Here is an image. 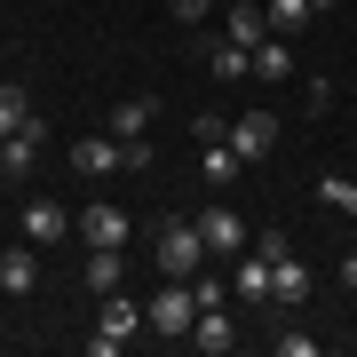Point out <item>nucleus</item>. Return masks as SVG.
Masks as SVG:
<instances>
[{
	"label": "nucleus",
	"mask_w": 357,
	"mask_h": 357,
	"mask_svg": "<svg viewBox=\"0 0 357 357\" xmlns=\"http://www.w3.org/2000/svg\"><path fill=\"white\" fill-rule=\"evenodd\" d=\"M24 119H32V96L16 88V79H0V135H16Z\"/></svg>",
	"instance_id": "obj_17"
},
{
	"label": "nucleus",
	"mask_w": 357,
	"mask_h": 357,
	"mask_svg": "<svg viewBox=\"0 0 357 357\" xmlns=\"http://www.w3.org/2000/svg\"><path fill=\"white\" fill-rule=\"evenodd\" d=\"M318 199L333 206V215H357V183L349 175H318Z\"/></svg>",
	"instance_id": "obj_21"
},
{
	"label": "nucleus",
	"mask_w": 357,
	"mask_h": 357,
	"mask_svg": "<svg viewBox=\"0 0 357 357\" xmlns=\"http://www.w3.org/2000/svg\"><path fill=\"white\" fill-rule=\"evenodd\" d=\"M206 64H215L222 79H246V72H255V48H238V40H215V56H206Z\"/></svg>",
	"instance_id": "obj_18"
},
{
	"label": "nucleus",
	"mask_w": 357,
	"mask_h": 357,
	"mask_svg": "<svg viewBox=\"0 0 357 357\" xmlns=\"http://www.w3.org/2000/svg\"><path fill=\"white\" fill-rule=\"evenodd\" d=\"M238 167H246V159L230 151V143H206V151H199V175H206V183H230Z\"/></svg>",
	"instance_id": "obj_19"
},
{
	"label": "nucleus",
	"mask_w": 357,
	"mask_h": 357,
	"mask_svg": "<svg viewBox=\"0 0 357 357\" xmlns=\"http://www.w3.org/2000/svg\"><path fill=\"white\" fill-rule=\"evenodd\" d=\"M333 278H342V286L357 294V246H349V255H342V262H333Z\"/></svg>",
	"instance_id": "obj_24"
},
{
	"label": "nucleus",
	"mask_w": 357,
	"mask_h": 357,
	"mask_svg": "<svg viewBox=\"0 0 357 357\" xmlns=\"http://www.w3.org/2000/svg\"><path fill=\"white\" fill-rule=\"evenodd\" d=\"M32 286H40V246L24 238V246L0 255V294H32Z\"/></svg>",
	"instance_id": "obj_13"
},
{
	"label": "nucleus",
	"mask_w": 357,
	"mask_h": 357,
	"mask_svg": "<svg viewBox=\"0 0 357 357\" xmlns=\"http://www.w3.org/2000/svg\"><path fill=\"white\" fill-rule=\"evenodd\" d=\"M262 16H270V32H278V40H294V32L310 24V16H318V8H310V0H270Z\"/></svg>",
	"instance_id": "obj_16"
},
{
	"label": "nucleus",
	"mask_w": 357,
	"mask_h": 357,
	"mask_svg": "<svg viewBox=\"0 0 357 357\" xmlns=\"http://www.w3.org/2000/svg\"><path fill=\"white\" fill-rule=\"evenodd\" d=\"M119 167H128V143H119V135H88V143H72V175L103 183V175H119Z\"/></svg>",
	"instance_id": "obj_6"
},
{
	"label": "nucleus",
	"mask_w": 357,
	"mask_h": 357,
	"mask_svg": "<svg viewBox=\"0 0 357 357\" xmlns=\"http://www.w3.org/2000/svg\"><path fill=\"white\" fill-rule=\"evenodd\" d=\"M310 8H333V0H310Z\"/></svg>",
	"instance_id": "obj_25"
},
{
	"label": "nucleus",
	"mask_w": 357,
	"mask_h": 357,
	"mask_svg": "<svg viewBox=\"0 0 357 357\" xmlns=\"http://www.w3.org/2000/svg\"><path fill=\"white\" fill-rule=\"evenodd\" d=\"M143 326H151V318H143V302H128V294H103V326L88 333V357H119Z\"/></svg>",
	"instance_id": "obj_2"
},
{
	"label": "nucleus",
	"mask_w": 357,
	"mask_h": 357,
	"mask_svg": "<svg viewBox=\"0 0 357 357\" xmlns=\"http://www.w3.org/2000/svg\"><path fill=\"white\" fill-rule=\"evenodd\" d=\"M191 302H199V310H222V278H206V270H199V278H191Z\"/></svg>",
	"instance_id": "obj_23"
},
{
	"label": "nucleus",
	"mask_w": 357,
	"mask_h": 357,
	"mask_svg": "<svg viewBox=\"0 0 357 357\" xmlns=\"http://www.w3.org/2000/svg\"><path fill=\"white\" fill-rule=\"evenodd\" d=\"M270 302H286V310H302V302H310V270L294 262V255L270 270Z\"/></svg>",
	"instance_id": "obj_15"
},
{
	"label": "nucleus",
	"mask_w": 357,
	"mask_h": 357,
	"mask_svg": "<svg viewBox=\"0 0 357 357\" xmlns=\"http://www.w3.org/2000/svg\"><path fill=\"white\" fill-rule=\"evenodd\" d=\"M72 230H79L72 206H56V199H24V238H32V246H56V238H72Z\"/></svg>",
	"instance_id": "obj_7"
},
{
	"label": "nucleus",
	"mask_w": 357,
	"mask_h": 357,
	"mask_svg": "<svg viewBox=\"0 0 357 357\" xmlns=\"http://www.w3.org/2000/svg\"><path fill=\"white\" fill-rule=\"evenodd\" d=\"M238 333H230V310H199L191 318V349H206V357H222Z\"/></svg>",
	"instance_id": "obj_14"
},
{
	"label": "nucleus",
	"mask_w": 357,
	"mask_h": 357,
	"mask_svg": "<svg viewBox=\"0 0 357 357\" xmlns=\"http://www.w3.org/2000/svg\"><path fill=\"white\" fill-rule=\"evenodd\" d=\"M199 238H206V255H246L238 206H199Z\"/></svg>",
	"instance_id": "obj_8"
},
{
	"label": "nucleus",
	"mask_w": 357,
	"mask_h": 357,
	"mask_svg": "<svg viewBox=\"0 0 357 357\" xmlns=\"http://www.w3.org/2000/svg\"><path fill=\"white\" fill-rule=\"evenodd\" d=\"M270 270H278V262H270L262 246H246V255H230V294H238L246 310H270Z\"/></svg>",
	"instance_id": "obj_4"
},
{
	"label": "nucleus",
	"mask_w": 357,
	"mask_h": 357,
	"mask_svg": "<svg viewBox=\"0 0 357 357\" xmlns=\"http://www.w3.org/2000/svg\"><path fill=\"white\" fill-rule=\"evenodd\" d=\"M151 119H159L151 96H119V103H112V135H119V143H143V135H151Z\"/></svg>",
	"instance_id": "obj_12"
},
{
	"label": "nucleus",
	"mask_w": 357,
	"mask_h": 357,
	"mask_svg": "<svg viewBox=\"0 0 357 357\" xmlns=\"http://www.w3.org/2000/svg\"><path fill=\"white\" fill-rule=\"evenodd\" d=\"M79 278H88L96 302H103V294H119V286H128V246H88V270H79Z\"/></svg>",
	"instance_id": "obj_10"
},
{
	"label": "nucleus",
	"mask_w": 357,
	"mask_h": 357,
	"mask_svg": "<svg viewBox=\"0 0 357 357\" xmlns=\"http://www.w3.org/2000/svg\"><path fill=\"white\" fill-rule=\"evenodd\" d=\"M286 72H294V56H286V40L270 32L262 48H255V79H286Z\"/></svg>",
	"instance_id": "obj_20"
},
{
	"label": "nucleus",
	"mask_w": 357,
	"mask_h": 357,
	"mask_svg": "<svg viewBox=\"0 0 357 357\" xmlns=\"http://www.w3.org/2000/svg\"><path fill=\"white\" fill-rule=\"evenodd\" d=\"M40 143H48V128H40V112H32V119H24L16 135H0V175H32Z\"/></svg>",
	"instance_id": "obj_11"
},
{
	"label": "nucleus",
	"mask_w": 357,
	"mask_h": 357,
	"mask_svg": "<svg viewBox=\"0 0 357 357\" xmlns=\"http://www.w3.org/2000/svg\"><path fill=\"white\" fill-rule=\"evenodd\" d=\"M270 143H278V119H270V112H238V119H230V151H238L246 167L270 159Z\"/></svg>",
	"instance_id": "obj_9"
},
{
	"label": "nucleus",
	"mask_w": 357,
	"mask_h": 357,
	"mask_svg": "<svg viewBox=\"0 0 357 357\" xmlns=\"http://www.w3.org/2000/svg\"><path fill=\"white\" fill-rule=\"evenodd\" d=\"M167 342H191V318H199V302H191V278H167L159 294H151V310H143Z\"/></svg>",
	"instance_id": "obj_3"
},
{
	"label": "nucleus",
	"mask_w": 357,
	"mask_h": 357,
	"mask_svg": "<svg viewBox=\"0 0 357 357\" xmlns=\"http://www.w3.org/2000/svg\"><path fill=\"white\" fill-rule=\"evenodd\" d=\"M167 16H175V24H206V16H215V0H167Z\"/></svg>",
	"instance_id": "obj_22"
},
{
	"label": "nucleus",
	"mask_w": 357,
	"mask_h": 357,
	"mask_svg": "<svg viewBox=\"0 0 357 357\" xmlns=\"http://www.w3.org/2000/svg\"><path fill=\"white\" fill-rule=\"evenodd\" d=\"M159 270H167V278H199V270H206L199 215H167V222H159Z\"/></svg>",
	"instance_id": "obj_1"
},
{
	"label": "nucleus",
	"mask_w": 357,
	"mask_h": 357,
	"mask_svg": "<svg viewBox=\"0 0 357 357\" xmlns=\"http://www.w3.org/2000/svg\"><path fill=\"white\" fill-rule=\"evenodd\" d=\"M79 238H88V246H128V238H135V222H128V206L96 199V206H79Z\"/></svg>",
	"instance_id": "obj_5"
}]
</instances>
